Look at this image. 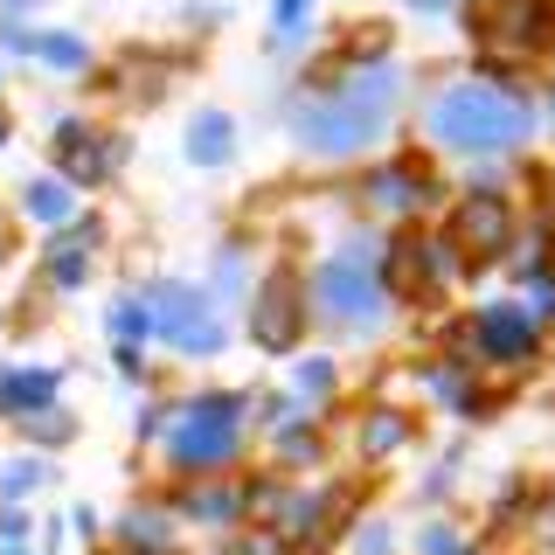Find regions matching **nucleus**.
<instances>
[{
    "label": "nucleus",
    "instance_id": "obj_1",
    "mask_svg": "<svg viewBox=\"0 0 555 555\" xmlns=\"http://www.w3.org/2000/svg\"><path fill=\"white\" fill-rule=\"evenodd\" d=\"M534 132V112L520 91H500V83L486 77H465V83H444L438 98H430V139L451 153H473V160H486V153H514L528 146Z\"/></svg>",
    "mask_w": 555,
    "mask_h": 555
},
{
    "label": "nucleus",
    "instance_id": "obj_2",
    "mask_svg": "<svg viewBox=\"0 0 555 555\" xmlns=\"http://www.w3.org/2000/svg\"><path fill=\"white\" fill-rule=\"evenodd\" d=\"M396 91H403V77H396L389 63L354 69L340 91L312 98L306 112H299V146L320 153V160H347V153H361L369 139H382V126H389Z\"/></svg>",
    "mask_w": 555,
    "mask_h": 555
},
{
    "label": "nucleus",
    "instance_id": "obj_3",
    "mask_svg": "<svg viewBox=\"0 0 555 555\" xmlns=\"http://www.w3.org/2000/svg\"><path fill=\"white\" fill-rule=\"evenodd\" d=\"M312 306H320V320L347 326V334H361V326L382 320V306H389V271L369 257V243H340V250L326 257L320 278H312Z\"/></svg>",
    "mask_w": 555,
    "mask_h": 555
},
{
    "label": "nucleus",
    "instance_id": "obj_4",
    "mask_svg": "<svg viewBox=\"0 0 555 555\" xmlns=\"http://www.w3.org/2000/svg\"><path fill=\"white\" fill-rule=\"evenodd\" d=\"M243 444V396H195V403H181L167 430V459L188 465V473H216V465H230Z\"/></svg>",
    "mask_w": 555,
    "mask_h": 555
},
{
    "label": "nucleus",
    "instance_id": "obj_5",
    "mask_svg": "<svg viewBox=\"0 0 555 555\" xmlns=\"http://www.w3.org/2000/svg\"><path fill=\"white\" fill-rule=\"evenodd\" d=\"M465 334H473V354H479V361L514 369V361H528L534 347H542V312L520 306V299H500V306H479Z\"/></svg>",
    "mask_w": 555,
    "mask_h": 555
},
{
    "label": "nucleus",
    "instance_id": "obj_6",
    "mask_svg": "<svg viewBox=\"0 0 555 555\" xmlns=\"http://www.w3.org/2000/svg\"><path fill=\"white\" fill-rule=\"evenodd\" d=\"M548 35H555L548 0H486V14H479V42L493 56H542Z\"/></svg>",
    "mask_w": 555,
    "mask_h": 555
},
{
    "label": "nucleus",
    "instance_id": "obj_7",
    "mask_svg": "<svg viewBox=\"0 0 555 555\" xmlns=\"http://www.w3.org/2000/svg\"><path fill=\"white\" fill-rule=\"evenodd\" d=\"M153 326H160V340H173L181 354H216L222 347V320L208 312L202 292H188V285L153 292Z\"/></svg>",
    "mask_w": 555,
    "mask_h": 555
},
{
    "label": "nucleus",
    "instance_id": "obj_8",
    "mask_svg": "<svg viewBox=\"0 0 555 555\" xmlns=\"http://www.w3.org/2000/svg\"><path fill=\"white\" fill-rule=\"evenodd\" d=\"M444 236H451V250H459L465 264H486V257H500L514 243V208L500 195H465Z\"/></svg>",
    "mask_w": 555,
    "mask_h": 555
},
{
    "label": "nucleus",
    "instance_id": "obj_9",
    "mask_svg": "<svg viewBox=\"0 0 555 555\" xmlns=\"http://www.w3.org/2000/svg\"><path fill=\"white\" fill-rule=\"evenodd\" d=\"M299 320H306V299L285 285V278H271L264 299H257V340H264V347H292V340H299Z\"/></svg>",
    "mask_w": 555,
    "mask_h": 555
},
{
    "label": "nucleus",
    "instance_id": "obj_10",
    "mask_svg": "<svg viewBox=\"0 0 555 555\" xmlns=\"http://www.w3.org/2000/svg\"><path fill=\"white\" fill-rule=\"evenodd\" d=\"M369 195L389 208V216H410V208L430 195V181H424V173H410V160H403V167H382L375 181H369Z\"/></svg>",
    "mask_w": 555,
    "mask_h": 555
},
{
    "label": "nucleus",
    "instance_id": "obj_11",
    "mask_svg": "<svg viewBox=\"0 0 555 555\" xmlns=\"http://www.w3.org/2000/svg\"><path fill=\"white\" fill-rule=\"evenodd\" d=\"M230 146H236V126H230L222 112H202L195 132H188V153H195V167H222V160H230Z\"/></svg>",
    "mask_w": 555,
    "mask_h": 555
},
{
    "label": "nucleus",
    "instance_id": "obj_12",
    "mask_svg": "<svg viewBox=\"0 0 555 555\" xmlns=\"http://www.w3.org/2000/svg\"><path fill=\"white\" fill-rule=\"evenodd\" d=\"M361 438H369V451H396L410 438V416H396V410H375L369 424H361Z\"/></svg>",
    "mask_w": 555,
    "mask_h": 555
},
{
    "label": "nucleus",
    "instance_id": "obj_13",
    "mask_svg": "<svg viewBox=\"0 0 555 555\" xmlns=\"http://www.w3.org/2000/svg\"><path fill=\"white\" fill-rule=\"evenodd\" d=\"M42 396H49V375H14L0 403H42Z\"/></svg>",
    "mask_w": 555,
    "mask_h": 555
},
{
    "label": "nucleus",
    "instance_id": "obj_14",
    "mask_svg": "<svg viewBox=\"0 0 555 555\" xmlns=\"http://www.w3.org/2000/svg\"><path fill=\"white\" fill-rule=\"evenodd\" d=\"M28 202H35V216H63V208H69V195H63V188H49V181L35 188Z\"/></svg>",
    "mask_w": 555,
    "mask_h": 555
},
{
    "label": "nucleus",
    "instance_id": "obj_15",
    "mask_svg": "<svg viewBox=\"0 0 555 555\" xmlns=\"http://www.w3.org/2000/svg\"><path fill=\"white\" fill-rule=\"evenodd\" d=\"M326 382H334V369H326V361H306V369H299V389H306V396H326Z\"/></svg>",
    "mask_w": 555,
    "mask_h": 555
},
{
    "label": "nucleus",
    "instance_id": "obj_16",
    "mask_svg": "<svg viewBox=\"0 0 555 555\" xmlns=\"http://www.w3.org/2000/svg\"><path fill=\"white\" fill-rule=\"evenodd\" d=\"M424 555H465V542H459L451 528H430V534H424Z\"/></svg>",
    "mask_w": 555,
    "mask_h": 555
},
{
    "label": "nucleus",
    "instance_id": "obj_17",
    "mask_svg": "<svg viewBox=\"0 0 555 555\" xmlns=\"http://www.w3.org/2000/svg\"><path fill=\"white\" fill-rule=\"evenodd\" d=\"M306 14H312V0H278V28H285V35H292V28H299V22H306Z\"/></svg>",
    "mask_w": 555,
    "mask_h": 555
},
{
    "label": "nucleus",
    "instance_id": "obj_18",
    "mask_svg": "<svg viewBox=\"0 0 555 555\" xmlns=\"http://www.w3.org/2000/svg\"><path fill=\"white\" fill-rule=\"evenodd\" d=\"M354 548H361V555H382V548H389V534H382V528H361Z\"/></svg>",
    "mask_w": 555,
    "mask_h": 555
}]
</instances>
